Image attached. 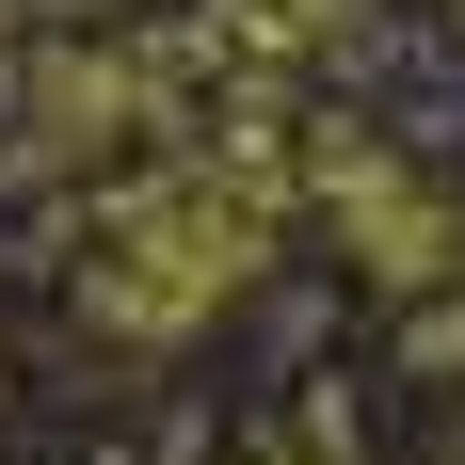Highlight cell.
<instances>
[{
    "label": "cell",
    "instance_id": "1",
    "mask_svg": "<svg viewBox=\"0 0 465 465\" xmlns=\"http://www.w3.org/2000/svg\"><path fill=\"white\" fill-rule=\"evenodd\" d=\"M257 257H273V177L257 161H161V177L113 193V225L81 257V305H96V337L144 353V337H193Z\"/></svg>",
    "mask_w": 465,
    "mask_h": 465
},
{
    "label": "cell",
    "instance_id": "2",
    "mask_svg": "<svg viewBox=\"0 0 465 465\" xmlns=\"http://www.w3.org/2000/svg\"><path fill=\"white\" fill-rule=\"evenodd\" d=\"M322 209H337V241H353L385 289H433V273H465V209H450L433 177H401L385 144H322Z\"/></svg>",
    "mask_w": 465,
    "mask_h": 465
}]
</instances>
